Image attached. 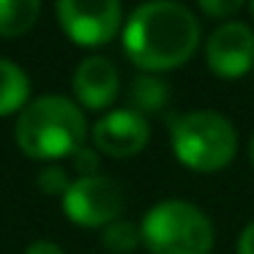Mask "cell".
I'll use <instances>...</instances> for the list:
<instances>
[{"label": "cell", "instance_id": "1", "mask_svg": "<svg viewBox=\"0 0 254 254\" xmlns=\"http://www.w3.org/2000/svg\"><path fill=\"white\" fill-rule=\"evenodd\" d=\"M123 50L145 74L172 71L199 47V22L178 0H145L123 22Z\"/></svg>", "mask_w": 254, "mask_h": 254}, {"label": "cell", "instance_id": "2", "mask_svg": "<svg viewBox=\"0 0 254 254\" xmlns=\"http://www.w3.org/2000/svg\"><path fill=\"white\" fill-rule=\"evenodd\" d=\"M88 123L79 104L68 96L47 93L30 99V104L17 115L14 139L19 150L33 161L71 159V153L85 145Z\"/></svg>", "mask_w": 254, "mask_h": 254}, {"label": "cell", "instance_id": "3", "mask_svg": "<svg viewBox=\"0 0 254 254\" xmlns=\"http://www.w3.org/2000/svg\"><path fill=\"white\" fill-rule=\"evenodd\" d=\"M170 142L175 159L186 170L219 172L235 159L238 131L221 112L194 110L172 118Z\"/></svg>", "mask_w": 254, "mask_h": 254}, {"label": "cell", "instance_id": "4", "mask_svg": "<svg viewBox=\"0 0 254 254\" xmlns=\"http://www.w3.org/2000/svg\"><path fill=\"white\" fill-rule=\"evenodd\" d=\"M142 243L150 254H210L213 224L189 199H161L142 216Z\"/></svg>", "mask_w": 254, "mask_h": 254}, {"label": "cell", "instance_id": "5", "mask_svg": "<svg viewBox=\"0 0 254 254\" xmlns=\"http://www.w3.org/2000/svg\"><path fill=\"white\" fill-rule=\"evenodd\" d=\"M63 33L79 47L110 44L123 28L121 0H55Z\"/></svg>", "mask_w": 254, "mask_h": 254}, {"label": "cell", "instance_id": "6", "mask_svg": "<svg viewBox=\"0 0 254 254\" xmlns=\"http://www.w3.org/2000/svg\"><path fill=\"white\" fill-rule=\"evenodd\" d=\"M123 210V191L110 175H90L71 181L63 194V213L85 230H104Z\"/></svg>", "mask_w": 254, "mask_h": 254}, {"label": "cell", "instance_id": "7", "mask_svg": "<svg viewBox=\"0 0 254 254\" xmlns=\"http://www.w3.org/2000/svg\"><path fill=\"white\" fill-rule=\"evenodd\" d=\"M205 63L219 79H241L254 66V30L246 22H224L205 41Z\"/></svg>", "mask_w": 254, "mask_h": 254}, {"label": "cell", "instance_id": "8", "mask_svg": "<svg viewBox=\"0 0 254 254\" xmlns=\"http://www.w3.org/2000/svg\"><path fill=\"white\" fill-rule=\"evenodd\" d=\"M90 139H93V148L110 159H131L139 150H145L150 139L148 118L131 107L112 110L93 123Z\"/></svg>", "mask_w": 254, "mask_h": 254}, {"label": "cell", "instance_id": "9", "mask_svg": "<svg viewBox=\"0 0 254 254\" xmlns=\"http://www.w3.org/2000/svg\"><path fill=\"white\" fill-rule=\"evenodd\" d=\"M71 90L77 104H82L85 110H93V112L107 110L121 93V77H118L115 63L104 55L82 58L79 66L74 68Z\"/></svg>", "mask_w": 254, "mask_h": 254}, {"label": "cell", "instance_id": "10", "mask_svg": "<svg viewBox=\"0 0 254 254\" xmlns=\"http://www.w3.org/2000/svg\"><path fill=\"white\" fill-rule=\"evenodd\" d=\"M30 104V79L22 66L0 58V118L22 112Z\"/></svg>", "mask_w": 254, "mask_h": 254}, {"label": "cell", "instance_id": "11", "mask_svg": "<svg viewBox=\"0 0 254 254\" xmlns=\"http://www.w3.org/2000/svg\"><path fill=\"white\" fill-rule=\"evenodd\" d=\"M41 0H0V39H19L39 22Z\"/></svg>", "mask_w": 254, "mask_h": 254}, {"label": "cell", "instance_id": "12", "mask_svg": "<svg viewBox=\"0 0 254 254\" xmlns=\"http://www.w3.org/2000/svg\"><path fill=\"white\" fill-rule=\"evenodd\" d=\"M128 96H131V110H137L145 115V112H159L161 107L167 104L170 88H167L159 77H153V74H139L131 82Z\"/></svg>", "mask_w": 254, "mask_h": 254}, {"label": "cell", "instance_id": "13", "mask_svg": "<svg viewBox=\"0 0 254 254\" xmlns=\"http://www.w3.org/2000/svg\"><path fill=\"white\" fill-rule=\"evenodd\" d=\"M101 243L110 254H134L142 243V230L131 219H115L101 230Z\"/></svg>", "mask_w": 254, "mask_h": 254}, {"label": "cell", "instance_id": "14", "mask_svg": "<svg viewBox=\"0 0 254 254\" xmlns=\"http://www.w3.org/2000/svg\"><path fill=\"white\" fill-rule=\"evenodd\" d=\"M36 183H39V189L44 194H52V197H58V194H66L68 186H71V178H68V172L63 170L61 164H47L39 170V178H36Z\"/></svg>", "mask_w": 254, "mask_h": 254}, {"label": "cell", "instance_id": "15", "mask_svg": "<svg viewBox=\"0 0 254 254\" xmlns=\"http://www.w3.org/2000/svg\"><path fill=\"white\" fill-rule=\"evenodd\" d=\"M99 150L93 145H79L71 153V167L77 170L79 178H90V175H101L99 172Z\"/></svg>", "mask_w": 254, "mask_h": 254}, {"label": "cell", "instance_id": "16", "mask_svg": "<svg viewBox=\"0 0 254 254\" xmlns=\"http://www.w3.org/2000/svg\"><path fill=\"white\" fill-rule=\"evenodd\" d=\"M243 3H249V0H197L202 14H208L213 19H230L235 11L243 8Z\"/></svg>", "mask_w": 254, "mask_h": 254}, {"label": "cell", "instance_id": "17", "mask_svg": "<svg viewBox=\"0 0 254 254\" xmlns=\"http://www.w3.org/2000/svg\"><path fill=\"white\" fill-rule=\"evenodd\" d=\"M238 254H254V221L243 227L241 238H238Z\"/></svg>", "mask_w": 254, "mask_h": 254}, {"label": "cell", "instance_id": "18", "mask_svg": "<svg viewBox=\"0 0 254 254\" xmlns=\"http://www.w3.org/2000/svg\"><path fill=\"white\" fill-rule=\"evenodd\" d=\"M25 254H66V252H63L55 241H33L25 249Z\"/></svg>", "mask_w": 254, "mask_h": 254}, {"label": "cell", "instance_id": "19", "mask_svg": "<svg viewBox=\"0 0 254 254\" xmlns=\"http://www.w3.org/2000/svg\"><path fill=\"white\" fill-rule=\"evenodd\" d=\"M249 159H252V167H254V137H252V142H249Z\"/></svg>", "mask_w": 254, "mask_h": 254}, {"label": "cell", "instance_id": "20", "mask_svg": "<svg viewBox=\"0 0 254 254\" xmlns=\"http://www.w3.org/2000/svg\"><path fill=\"white\" fill-rule=\"evenodd\" d=\"M249 11H252V19H254V0H249Z\"/></svg>", "mask_w": 254, "mask_h": 254}]
</instances>
